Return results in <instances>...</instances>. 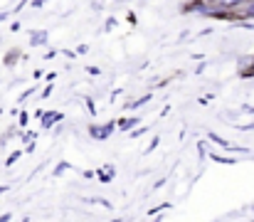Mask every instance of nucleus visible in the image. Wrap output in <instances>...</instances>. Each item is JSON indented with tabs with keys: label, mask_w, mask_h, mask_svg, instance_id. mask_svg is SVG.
Returning <instances> with one entry per match:
<instances>
[{
	"label": "nucleus",
	"mask_w": 254,
	"mask_h": 222,
	"mask_svg": "<svg viewBox=\"0 0 254 222\" xmlns=\"http://www.w3.org/2000/svg\"><path fill=\"white\" fill-rule=\"evenodd\" d=\"M5 17H7V12H0V22H2V20H5Z\"/></svg>",
	"instance_id": "dca6fc26"
},
{
	"label": "nucleus",
	"mask_w": 254,
	"mask_h": 222,
	"mask_svg": "<svg viewBox=\"0 0 254 222\" xmlns=\"http://www.w3.org/2000/svg\"><path fill=\"white\" fill-rule=\"evenodd\" d=\"M252 76H254V57H252Z\"/></svg>",
	"instance_id": "f3484780"
},
{
	"label": "nucleus",
	"mask_w": 254,
	"mask_h": 222,
	"mask_svg": "<svg viewBox=\"0 0 254 222\" xmlns=\"http://www.w3.org/2000/svg\"><path fill=\"white\" fill-rule=\"evenodd\" d=\"M5 190H7V185H0V195H2V193H5Z\"/></svg>",
	"instance_id": "2eb2a0df"
},
{
	"label": "nucleus",
	"mask_w": 254,
	"mask_h": 222,
	"mask_svg": "<svg viewBox=\"0 0 254 222\" xmlns=\"http://www.w3.org/2000/svg\"><path fill=\"white\" fill-rule=\"evenodd\" d=\"M227 2H237V0H227Z\"/></svg>",
	"instance_id": "a211bd4d"
},
{
	"label": "nucleus",
	"mask_w": 254,
	"mask_h": 222,
	"mask_svg": "<svg viewBox=\"0 0 254 222\" xmlns=\"http://www.w3.org/2000/svg\"><path fill=\"white\" fill-rule=\"evenodd\" d=\"M40 119H42V129H52V124H60L62 121V114L60 111H42Z\"/></svg>",
	"instance_id": "7ed1b4c3"
},
{
	"label": "nucleus",
	"mask_w": 254,
	"mask_h": 222,
	"mask_svg": "<svg viewBox=\"0 0 254 222\" xmlns=\"http://www.w3.org/2000/svg\"><path fill=\"white\" fill-rule=\"evenodd\" d=\"M45 2H47V0H32V7H42Z\"/></svg>",
	"instance_id": "4468645a"
},
{
	"label": "nucleus",
	"mask_w": 254,
	"mask_h": 222,
	"mask_svg": "<svg viewBox=\"0 0 254 222\" xmlns=\"http://www.w3.org/2000/svg\"><path fill=\"white\" fill-rule=\"evenodd\" d=\"M156 146H158V136H153V141H151V146L146 148V153H151V150H153Z\"/></svg>",
	"instance_id": "ddd939ff"
},
{
	"label": "nucleus",
	"mask_w": 254,
	"mask_h": 222,
	"mask_svg": "<svg viewBox=\"0 0 254 222\" xmlns=\"http://www.w3.org/2000/svg\"><path fill=\"white\" fill-rule=\"evenodd\" d=\"M114 175H116V170H114L111 165H104V168L99 170V180H101V183H109Z\"/></svg>",
	"instance_id": "423d86ee"
},
{
	"label": "nucleus",
	"mask_w": 254,
	"mask_h": 222,
	"mask_svg": "<svg viewBox=\"0 0 254 222\" xmlns=\"http://www.w3.org/2000/svg\"><path fill=\"white\" fill-rule=\"evenodd\" d=\"M210 158H212V160H217V163H227V165H235V160H232V158H225V155H217V153H210Z\"/></svg>",
	"instance_id": "6e6552de"
},
{
	"label": "nucleus",
	"mask_w": 254,
	"mask_h": 222,
	"mask_svg": "<svg viewBox=\"0 0 254 222\" xmlns=\"http://www.w3.org/2000/svg\"><path fill=\"white\" fill-rule=\"evenodd\" d=\"M67 168H69V163H67V160H62V163H60V165L55 168V173H52V175H62V173L67 170Z\"/></svg>",
	"instance_id": "1a4fd4ad"
},
{
	"label": "nucleus",
	"mask_w": 254,
	"mask_h": 222,
	"mask_svg": "<svg viewBox=\"0 0 254 222\" xmlns=\"http://www.w3.org/2000/svg\"><path fill=\"white\" fill-rule=\"evenodd\" d=\"M17 158H20V150H15V153H12V155H10V158H7V165H12V163H15V160H17Z\"/></svg>",
	"instance_id": "f8f14e48"
},
{
	"label": "nucleus",
	"mask_w": 254,
	"mask_h": 222,
	"mask_svg": "<svg viewBox=\"0 0 254 222\" xmlns=\"http://www.w3.org/2000/svg\"><path fill=\"white\" fill-rule=\"evenodd\" d=\"M114 129H116V121H109V124H101V126L94 124V126H89V136L96 139V141H104L114 134Z\"/></svg>",
	"instance_id": "f03ea898"
},
{
	"label": "nucleus",
	"mask_w": 254,
	"mask_h": 222,
	"mask_svg": "<svg viewBox=\"0 0 254 222\" xmlns=\"http://www.w3.org/2000/svg\"><path fill=\"white\" fill-rule=\"evenodd\" d=\"M138 116H131V119H121V121H116V126L121 129V131H131L133 126H138Z\"/></svg>",
	"instance_id": "20e7f679"
},
{
	"label": "nucleus",
	"mask_w": 254,
	"mask_h": 222,
	"mask_svg": "<svg viewBox=\"0 0 254 222\" xmlns=\"http://www.w3.org/2000/svg\"><path fill=\"white\" fill-rule=\"evenodd\" d=\"M30 42H32V47H35V45H45V42H47V32H45V30L30 32Z\"/></svg>",
	"instance_id": "39448f33"
},
{
	"label": "nucleus",
	"mask_w": 254,
	"mask_h": 222,
	"mask_svg": "<svg viewBox=\"0 0 254 222\" xmlns=\"http://www.w3.org/2000/svg\"><path fill=\"white\" fill-rule=\"evenodd\" d=\"M151 101V94H146V96H141V99H136V101H128L124 109H138V106H143V104H148Z\"/></svg>",
	"instance_id": "0eeeda50"
},
{
	"label": "nucleus",
	"mask_w": 254,
	"mask_h": 222,
	"mask_svg": "<svg viewBox=\"0 0 254 222\" xmlns=\"http://www.w3.org/2000/svg\"><path fill=\"white\" fill-rule=\"evenodd\" d=\"M146 131H148V129H136V131L131 129V139H138V136H143Z\"/></svg>",
	"instance_id": "9d476101"
},
{
	"label": "nucleus",
	"mask_w": 254,
	"mask_h": 222,
	"mask_svg": "<svg viewBox=\"0 0 254 222\" xmlns=\"http://www.w3.org/2000/svg\"><path fill=\"white\" fill-rule=\"evenodd\" d=\"M230 5V15L232 20H254V0H237V2H227Z\"/></svg>",
	"instance_id": "f257e3e1"
},
{
	"label": "nucleus",
	"mask_w": 254,
	"mask_h": 222,
	"mask_svg": "<svg viewBox=\"0 0 254 222\" xmlns=\"http://www.w3.org/2000/svg\"><path fill=\"white\" fill-rule=\"evenodd\" d=\"M15 60H17V52H10V55L5 57V65H12Z\"/></svg>",
	"instance_id": "9b49d317"
}]
</instances>
